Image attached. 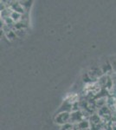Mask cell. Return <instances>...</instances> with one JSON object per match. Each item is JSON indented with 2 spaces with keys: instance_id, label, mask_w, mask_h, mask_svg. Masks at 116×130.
<instances>
[]
</instances>
